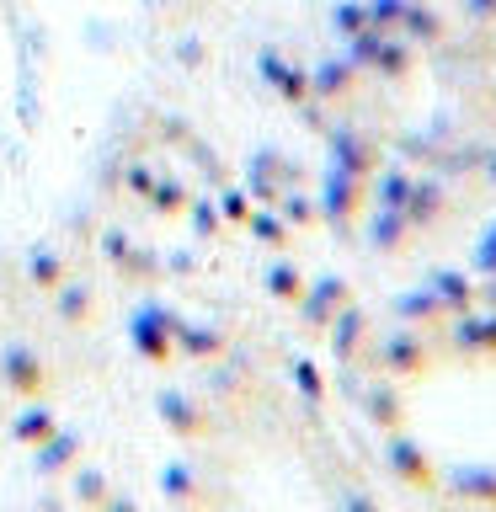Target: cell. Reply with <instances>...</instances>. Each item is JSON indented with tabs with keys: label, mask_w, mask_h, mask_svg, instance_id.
Here are the masks:
<instances>
[{
	"label": "cell",
	"mask_w": 496,
	"mask_h": 512,
	"mask_svg": "<svg viewBox=\"0 0 496 512\" xmlns=\"http://www.w3.org/2000/svg\"><path fill=\"white\" fill-rule=\"evenodd\" d=\"M475 267L486 272V278H496V224L486 235H480V246H475Z\"/></svg>",
	"instance_id": "30bf717a"
},
{
	"label": "cell",
	"mask_w": 496,
	"mask_h": 512,
	"mask_svg": "<svg viewBox=\"0 0 496 512\" xmlns=\"http://www.w3.org/2000/svg\"><path fill=\"white\" fill-rule=\"evenodd\" d=\"M368 416H374L384 432H395L400 422H406V406H400V395L390 390V384H379V390L368 395Z\"/></svg>",
	"instance_id": "52a82bcc"
},
{
	"label": "cell",
	"mask_w": 496,
	"mask_h": 512,
	"mask_svg": "<svg viewBox=\"0 0 496 512\" xmlns=\"http://www.w3.org/2000/svg\"><path fill=\"white\" fill-rule=\"evenodd\" d=\"M395 310H400V320H411V326H438V320L448 315L432 288H411V294H400Z\"/></svg>",
	"instance_id": "8992f818"
},
{
	"label": "cell",
	"mask_w": 496,
	"mask_h": 512,
	"mask_svg": "<svg viewBox=\"0 0 496 512\" xmlns=\"http://www.w3.org/2000/svg\"><path fill=\"white\" fill-rule=\"evenodd\" d=\"M486 182H491V187H496V150H491V155H486Z\"/></svg>",
	"instance_id": "7c38bea8"
},
{
	"label": "cell",
	"mask_w": 496,
	"mask_h": 512,
	"mask_svg": "<svg viewBox=\"0 0 496 512\" xmlns=\"http://www.w3.org/2000/svg\"><path fill=\"white\" fill-rule=\"evenodd\" d=\"M347 512H374V502H363V496H352V502H347Z\"/></svg>",
	"instance_id": "8fae6325"
},
{
	"label": "cell",
	"mask_w": 496,
	"mask_h": 512,
	"mask_svg": "<svg viewBox=\"0 0 496 512\" xmlns=\"http://www.w3.org/2000/svg\"><path fill=\"white\" fill-rule=\"evenodd\" d=\"M406 192H411V176L400 166H390V171H384V208H400V203H406Z\"/></svg>",
	"instance_id": "9c48e42d"
},
{
	"label": "cell",
	"mask_w": 496,
	"mask_h": 512,
	"mask_svg": "<svg viewBox=\"0 0 496 512\" xmlns=\"http://www.w3.org/2000/svg\"><path fill=\"white\" fill-rule=\"evenodd\" d=\"M384 459H390V470L406 480V486H422V491L438 486V464H432V454H427V448L416 443V438H390Z\"/></svg>",
	"instance_id": "6da1fadb"
},
{
	"label": "cell",
	"mask_w": 496,
	"mask_h": 512,
	"mask_svg": "<svg viewBox=\"0 0 496 512\" xmlns=\"http://www.w3.org/2000/svg\"><path fill=\"white\" fill-rule=\"evenodd\" d=\"M379 368H384V374H395V379H416V374H427V368H432V352H427V342L416 331H400V336L384 342Z\"/></svg>",
	"instance_id": "7a4b0ae2"
},
{
	"label": "cell",
	"mask_w": 496,
	"mask_h": 512,
	"mask_svg": "<svg viewBox=\"0 0 496 512\" xmlns=\"http://www.w3.org/2000/svg\"><path fill=\"white\" fill-rule=\"evenodd\" d=\"M400 214H406V224H438V214H443V187L432 182H411V192H406V203H400Z\"/></svg>",
	"instance_id": "5b68a950"
},
{
	"label": "cell",
	"mask_w": 496,
	"mask_h": 512,
	"mask_svg": "<svg viewBox=\"0 0 496 512\" xmlns=\"http://www.w3.org/2000/svg\"><path fill=\"white\" fill-rule=\"evenodd\" d=\"M448 491L459 502H480V507H496V464H459L448 475Z\"/></svg>",
	"instance_id": "277c9868"
},
{
	"label": "cell",
	"mask_w": 496,
	"mask_h": 512,
	"mask_svg": "<svg viewBox=\"0 0 496 512\" xmlns=\"http://www.w3.org/2000/svg\"><path fill=\"white\" fill-rule=\"evenodd\" d=\"M427 288L438 294V304L448 315H464V310H475V304H480V288H475V278L464 267H438Z\"/></svg>",
	"instance_id": "3957f363"
},
{
	"label": "cell",
	"mask_w": 496,
	"mask_h": 512,
	"mask_svg": "<svg viewBox=\"0 0 496 512\" xmlns=\"http://www.w3.org/2000/svg\"><path fill=\"white\" fill-rule=\"evenodd\" d=\"M475 352L496 358V310H475Z\"/></svg>",
	"instance_id": "ba28073f"
}]
</instances>
